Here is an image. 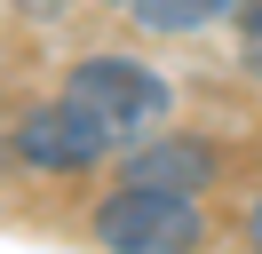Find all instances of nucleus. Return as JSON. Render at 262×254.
<instances>
[{
    "label": "nucleus",
    "instance_id": "obj_1",
    "mask_svg": "<svg viewBox=\"0 0 262 254\" xmlns=\"http://www.w3.org/2000/svg\"><path fill=\"white\" fill-rule=\"evenodd\" d=\"M64 95L88 103L112 135H151V127L167 119V79L151 72V64H135V56H88L80 72L64 79Z\"/></svg>",
    "mask_w": 262,
    "mask_h": 254
},
{
    "label": "nucleus",
    "instance_id": "obj_6",
    "mask_svg": "<svg viewBox=\"0 0 262 254\" xmlns=\"http://www.w3.org/2000/svg\"><path fill=\"white\" fill-rule=\"evenodd\" d=\"M238 40H246V64L262 72V0H238Z\"/></svg>",
    "mask_w": 262,
    "mask_h": 254
},
{
    "label": "nucleus",
    "instance_id": "obj_7",
    "mask_svg": "<svg viewBox=\"0 0 262 254\" xmlns=\"http://www.w3.org/2000/svg\"><path fill=\"white\" fill-rule=\"evenodd\" d=\"M246 230H254V246H262V199H254V215H246Z\"/></svg>",
    "mask_w": 262,
    "mask_h": 254
},
{
    "label": "nucleus",
    "instance_id": "obj_4",
    "mask_svg": "<svg viewBox=\"0 0 262 254\" xmlns=\"http://www.w3.org/2000/svg\"><path fill=\"white\" fill-rule=\"evenodd\" d=\"M127 183L199 190V183H214V151H207V143H191V135H159V143H143V151L127 159Z\"/></svg>",
    "mask_w": 262,
    "mask_h": 254
},
{
    "label": "nucleus",
    "instance_id": "obj_2",
    "mask_svg": "<svg viewBox=\"0 0 262 254\" xmlns=\"http://www.w3.org/2000/svg\"><path fill=\"white\" fill-rule=\"evenodd\" d=\"M96 238L119 254H175V246H199V206H191V190L127 183L119 199L96 206Z\"/></svg>",
    "mask_w": 262,
    "mask_h": 254
},
{
    "label": "nucleus",
    "instance_id": "obj_5",
    "mask_svg": "<svg viewBox=\"0 0 262 254\" xmlns=\"http://www.w3.org/2000/svg\"><path fill=\"white\" fill-rule=\"evenodd\" d=\"M223 8H238V0H135V24L143 32H199Z\"/></svg>",
    "mask_w": 262,
    "mask_h": 254
},
{
    "label": "nucleus",
    "instance_id": "obj_3",
    "mask_svg": "<svg viewBox=\"0 0 262 254\" xmlns=\"http://www.w3.org/2000/svg\"><path fill=\"white\" fill-rule=\"evenodd\" d=\"M8 143H16V159H32V167H56V175H80V167H96L103 151H112V127L96 119L88 103H40V111H24L16 127H8Z\"/></svg>",
    "mask_w": 262,
    "mask_h": 254
}]
</instances>
